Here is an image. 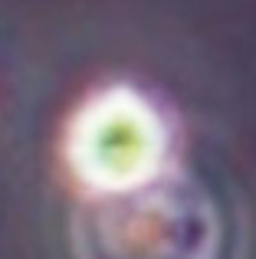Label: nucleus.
<instances>
[{
  "instance_id": "f257e3e1",
  "label": "nucleus",
  "mask_w": 256,
  "mask_h": 259,
  "mask_svg": "<svg viewBox=\"0 0 256 259\" xmlns=\"http://www.w3.org/2000/svg\"><path fill=\"white\" fill-rule=\"evenodd\" d=\"M164 145L158 112L132 89H109L76 115L69 161L89 187L132 190L158 171Z\"/></svg>"
},
{
  "instance_id": "f03ea898",
  "label": "nucleus",
  "mask_w": 256,
  "mask_h": 259,
  "mask_svg": "<svg viewBox=\"0 0 256 259\" xmlns=\"http://www.w3.org/2000/svg\"><path fill=\"white\" fill-rule=\"evenodd\" d=\"M194 227L184 203L158 207L154 197L135 203L132 217L112 213L102 233H86L82 259H210L214 233Z\"/></svg>"
}]
</instances>
